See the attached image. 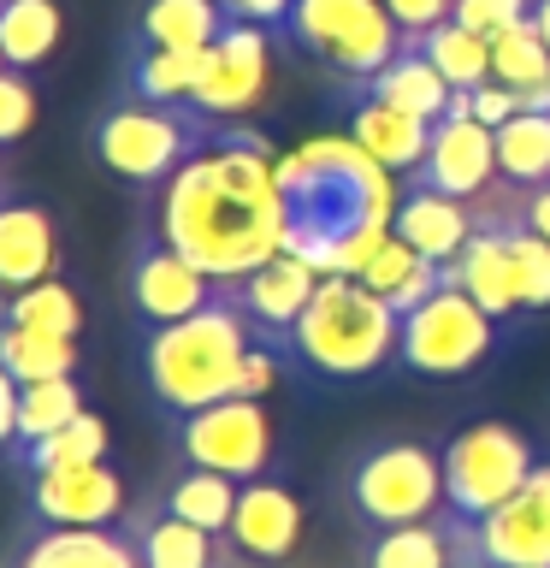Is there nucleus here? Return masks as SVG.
Instances as JSON below:
<instances>
[{
  "label": "nucleus",
  "instance_id": "f257e3e1",
  "mask_svg": "<svg viewBox=\"0 0 550 568\" xmlns=\"http://www.w3.org/2000/svg\"><path fill=\"white\" fill-rule=\"evenodd\" d=\"M160 237L207 278L237 284L284 243L278 154L248 124H213V136L160 184Z\"/></svg>",
  "mask_w": 550,
  "mask_h": 568
},
{
  "label": "nucleus",
  "instance_id": "f03ea898",
  "mask_svg": "<svg viewBox=\"0 0 550 568\" xmlns=\"http://www.w3.org/2000/svg\"><path fill=\"white\" fill-rule=\"evenodd\" d=\"M278 207L284 255L326 273H361L367 255L390 237L397 190L390 172L355 136H314L278 154Z\"/></svg>",
  "mask_w": 550,
  "mask_h": 568
},
{
  "label": "nucleus",
  "instance_id": "7ed1b4c3",
  "mask_svg": "<svg viewBox=\"0 0 550 568\" xmlns=\"http://www.w3.org/2000/svg\"><path fill=\"white\" fill-rule=\"evenodd\" d=\"M403 314L355 273H326L291 326V367L326 385H361L397 367Z\"/></svg>",
  "mask_w": 550,
  "mask_h": 568
},
{
  "label": "nucleus",
  "instance_id": "20e7f679",
  "mask_svg": "<svg viewBox=\"0 0 550 568\" xmlns=\"http://www.w3.org/2000/svg\"><path fill=\"white\" fill-rule=\"evenodd\" d=\"M248 344H255V326L237 308V296L220 284V296L202 314L172 320V326H149V337H142V379H149L154 403L166 415H195L207 403L237 397Z\"/></svg>",
  "mask_w": 550,
  "mask_h": 568
},
{
  "label": "nucleus",
  "instance_id": "39448f33",
  "mask_svg": "<svg viewBox=\"0 0 550 568\" xmlns=\"http://www.w3.org/2000/svg\"><path fill=\"white\" fill-rule=\"evenodd\" d=\"M344 504L355 527H415L444 515V456L420 438H379L344 468Z\"/></svg>",
  "mask_w": 550,
  "mask_h": 568
},
{
  "label": "nucleus",
  "instance_id": "423d86ee",
  "mask_svg": "<svg viewBox=\"0 0 550 568\" xmlns=\"http://www.w3.org/2000/svg\"><path fill=\"white\" fill-rule=\"evenodd\" d=\"M444 521L473 527L497 504H509L539 468V444L509 420H468L444 438Z\"/></svg>",
  "mask_w": 550,
  "mask_h": 568
},
{
  "label": "nucleus",
  "instance_id": "0eeeda50",
  "mask_svg": "<svg viewBox=\"0 0 550 568\" xmlns=\"http://www.w3.org/2000/svg\"><path fill=\"white\" fill-rule=\"evenodd\" d=\"M207 113H195V106H160V101H119L106 106L101 124H95V160L106 172L119 178V184H166V178L184 166V160L202 149L213 136Z\"/></svg>",
  "mask_w": 550,
  "mask_h": 568
},
{
  "label": "nucleus",
  "instance_id": "6e6552de",
  "mask_svg": "<svg viewBox=\"0 0 550 568\" xmlns=\"http://www.w3.org/2000/svg\"><path fill=\"white\" fill-rule=\"evenodd\" d=\"M497 337H503V326L456 278H444L420 308L403 314L397 367L420 373V379H468L497 355Z\"/></svg>",
  "mask_w": 550,
  "mask_h": 568
},
{
  "label": "nucleus",
  "instance_id": "1a4fd4ad",
  "mask_svg": "<svg viewBox=\"0 0 550 568\" xmlns=\"http://www.w3.org/2000/svg\"><path fill=\"white\" fill-rule=\"evenodd\" d=\"M284 36L349 83L379 78L408 42L403 24L385 12V0H291Z\"/></svg>",
  "mask_w": 550,
  "mask_h": 568
},
{
  "label": "nucleus",
  "instance_id": "9d476101",
  "mask_svg": "<svg viewBox=\"0 0 550 568\" xmlns=\"http://www.w3.org/2000/svg\"><path fill=\"white\" fill-rule=\"evenodd\" d=\"M177 456L190 468H213L225 479H266L273 474V420L255 397H225L195 415H177Z\"/></svg>",
  "mask_w": 550,
  "mask_h": 568
},
{
  "label": "nucleus",
  "instance_id": "9b49d317",
  "mask_svg": "<svg viewBox=\"0 0 550 568\" xmlns=\"http://www.w3.org/2000/svg\"><path fill=\"white\" fill-rule=\"evenodd\" d=\"M461 568H550V456L527 474V486L497 504L486 521L456 527Z\"/></svg>",
  "mask_w": 550,
  "mask_h": 568
},
{
  "label": "nucleus",
  "instance_id": "f8f14e48",
  "mask_svg": "<svg viewBox=\"0 0 550 568\" xmlns=\"http://www.w3.org/2000/svg\"><path fill=\"white\" fill-rule=\"evenodd\" d=\"M408 190H438L456 195V202H479L491 195L503 178H497V131L479 124L468 113V101L456 95V106L444 119H432V142H426V160L403 178Z\"/></svg>",
  "mask_w": 550,
  "mask_h": 568
},
{
  "label": "nucleus",
  "instance_id": "ddd939ff",
  "mask_svg": "<svg viewBox=\"0 0 550 568\" xmlns=\"http://www.w3.org/2000/svg\"><path fill=\"white\" fill-rule=\"evenodd\" d=\"M213 296H220V278H207L190 255H177L160 231L136 243V255H131V308H136L142 326L190 320V314H202Z\"/></svg>",
  "mask_w": 550,
  "mask_h": 568
},
{
  "label": "nucleus",
  "instance_id": "4468645a",
  "mask_svg": "<svg viewBox=\"0 0 550 568\" xmlns=\"http://www.w3.org/2000/svg\"><path fill=\"white\" fill-rule=\"evenodd\" d=\"M266 65H273V53H266V30L261 24H243V18H231L225 36L207 48L202 60V83H195V113L207 119H243L248 106L266 95Z\"/></svg>",
  "mask_w": 550,
  "mask_h": 568
},
{
  "label": "nucleus",
  "instance_id": "2eb2a0df",
  "mask_svg": "<svg viewBox=\"0 0 550 568\" xmlns=\"http://www.w3.org/2000/svg\"><path fill=\"white\" fill-rule=\"evenodd\" d=\"M302 504H296V491L284 486V479H243L237 486V515H231V532H225V545L237 550L243 562H291L296 557V545H302Z\"/></svg>",
  "mask_w": 550,
  "mask_h": 568
},
{
  "label": "nucleus",
  "instance_id": "dca6fc26",
  "mask_svg": "<svg viewBox=\"0 0 550 568\" xmlns=\"http://www.w3.org/2000/svg\"><path fill=\"white\" fill-rule=\"evenodd\" d=\"M30 509L42 515L48 527H119L124 479L106 468V462L30 474Z\"/></svg>",
  "mask_w": 550,
  "mask_h": 568
},
{
  "label": "nucleus",
  "instance_id": "f3484780",
  "mask_svg": "<svg viewBox=\"0 0 550 568\" xmlns=\"http://www.w3.org/2000/svg\"><path fill=\"white\" fill-rule=\"evenodd\" d=\"M314 284H319L314 266L278 248L273 261H261L255 273H243L237 284H225V291L237 296V308L248 314V326H255L261 337H273V344L291 349V326L302 320V308H308Z\"/></svg>",
  "mask_w": 550,
  "mask_h": 568
},
{
  "label": "nucleus",
  "instance_id": "a211bd4d",
  "mask_svg": "<svg viewBox=\"0 0 550 568\" xmlns=\"http://www.w3.org/2000/svg\"><path fill=\"white\" fill-rule=\"evenodd\" d=\"M479 231V202H456V195L438 190H397V213H390V237H403L415 255L450 266L468 237Z\"/></svg>",
  "mask_w": 550,
  "mask_h": 568
},
{
  "label": "nucleus",
  "instance_id": "6ab92c4d",
  "mask_svg": "<svg viewBox=\"0 0 550 568\" xmlns=\"http://www.w3.org/2000/svg\"><path fill=\"white\" fill-rule=\"evenodd\" d=\"M124 532H131L142 568H237L243 562L237 550L220 545V532H202V527L177 521L160 497L142 504L131 521H124Z\"/></svg>",
  "mask_w": 550,
  "mask_h": 568
},
{
  "label": "nucleus",
  "instance_id": "aec40b11",
  "mask_svg": "<svg viewBox=\"0 0 550 568\" xmlns=\"http://www.w3.org/2000/svg\"><path fill=\"white\" fill-rule=\"evenodd\" d=\"M7 568H142L124 527H42Z\"/></svg>",
  "mask_w": 550,
  "mask_h": 568
},
{
  "label": "nucleus",
  "instance_id": "412c9836",
  "mask_svg": "<svg viewBox=\"0 0 550 568\" xmlns=\"http://www.w3.org/2000/svg\"><path fill=\"white\" fill-rule=\"evenodd\" d=\"M53 266H60L53 220L35 202H0V302L53 278Z\"/></svg>",
  "mask_w": 550,
  "mask_h": 568
},
{
  "label": "nucleus",
  "instance_id": "4be33fe9",
  "mask_svg": "<svg viewBox=\"0 0 550 568\" xmlns=\"http://www.w3.org/2000/svg\"><path fill=\"white\" fill-rule=\"evenodd\" d=\"M349 136L361 142V149L379 160L390 178H408L426 160L432 119H415V113H403V106H385V101L361 95V101H355V113H349Z\"/></svg>",
  "mask_w": 550,
  "mask_h": 568
},
{
  "label": "nucleus",
  "instance_id": "5701e85b",
  "mask_svg": "<svg viewBox=\"0 0 550 568\" xmlns=\"http://www.w3.org/2000/svg\"><path fill=\"white\" fill-rule=\"evenodd\" d=\"M361 95L385 101V106H403V113H415V119H444L456 106V89H450V78H444L432 60H426L420 36H408L397 60H390L379 78L361 83Z\"/></svg>",
  "mask_w": 550,
  "mask_h": 568
},
{
  "label": "nucleus",
  "instance_id": "b1692460",
  "mask_svg": "<svg viewBox=\"0 0 550 568\" xmlns=\"http://www.w3.org/2000/svg\"><path fill=\"white\" fill-rule=\"evenodd\" d=\"M355 278L373 284V291H379L397 314H408V308H420V302L432 296L444 278H450V266H438V261L415 255V248H408L403 237H385V243L367 255V266H361Z\"/></svg>",
  "mask_w": 550,
  "mask_h": 568
},
{
  "label": "nucleus",
  "instance_id": "393cba45",
  "mask_svg": "<svg viewBox=\"0 0 550 568\" xmlns=\"http://www.w3.org/2000/svg\"><path fill=\"white\" fill-rule=\"evenodd\" d=\"M361 568H461V550H456L450 521L432 515V521H415V527L367 532Z\"/></svg>",
  "mask_w": 550,
  "mask_h": 568
},
{
  "label": "nucleus",
  "instance_id": "a878e982",
  "mask_svg": "<svg viewBox=\"0 0 550 568\" xmlns=\"http://www.w3.org/2000/svg\"><path fill=\"white\" fill-rule=\"evenodd\" d=\"M65 36L60 0H0V53H7V71H30L53 60Z\"/></svg>",
  "mask_w": 550,
  "mask_h": 568
},
{
  "label": "nucleus",
  "instance_id": "bb28decb",
  "mask_svg": "<svg viewBox=\"0 0 550 568\" xmlns=\"http://www.w3.org/2000/svg\"><path fill=\"white\" fill-rule=\"evenodd\" d=\"M231 12L220 0H149L142 7V42L149 48H213Z\"/></svg>",
  "mask_w": 550,
  "mask_h": 568
},
{
  "label": "nucleus",
  "instance_id": "cd10ccee",
  "mask_svg": "<svg viewBox=\"0 0 550 568\" xmlns=\"http://www.w3.org/2000/svg\"><path fill=\"white\" fill-rule=\"evenodd\" d=\"M160 504H166L177 521L202 527V532H231V515H237V479L213 474V468H184L172 479L166 491H160Z\"/></svg>",
  "mask_w": 550,
  "mask_h": 568
},
{
  "label": "nucleus",
  "instance_id": "c85d7f7f",
  "mask_svg": "<svg viewBox=\"0 0 550 568\" xmlns=\"http://www.w3.org/2000/svg\"><path fill=\"white\" fill-rule=\"evenodd\" d=\"M497 178L509 190L550 184V113H515L497 124Z\"/></svg>",
  "mask_w": 550,
  "mask_h": 568
},
{
  "label": "nucleus",
  "instance_id": "c756f323",
  "mask_svg": "<svg viewBox=\"0 0 550 568\" xmlns=\"http://www.w3.org/2000/svg\"><path fill=\"white\" fill-rule=\"evenodd\" d=\"M202 60H207V48H142L136 60H131L136 101L190 106L195 101V83H202Z\"/></svg>",
  "mask_w": 550,
  "mask_h": 568
},
{
  "label": "nucleus",
  "instance_id": "7c9ffc66",
  "mask_svg": "<svg viewBox=\"0 0 550 568\" xmlns=\"http://www.w3.org/2000/svg\"><path fill=\"white\" fill-rule=\"evenodd\" d=\"M0 367L18 385H42V379H71L78 373V337H48V332H24L0 320Z\"/></svg>",
  "mask_w": 550,
  "mask_h": 568
},
{
  "label": "nucleus",
  "instance_id": "2f4dec72",
  "mask_svg": "<svg viewBox=\"0 0 550 568\" xmlns=\"http://www.w3.org/2000/svg\"><path fill=\"white\" fill-rule=\"evenodd\" d=\"M0 320H7V326H24V332H48V337H78L83 332V302L71 296V284L42 278V284H30V291L0 302Z\"/></svg>",
  "mask_w": 550,
  "mask_h": 568
},
{
  "label": "nucleus",
  "instance_id": "473e14b6",
  "mask_svg": "<svg viewBox=\"0 0 550 568\" xmlns=\"http://www.w3.org/2000/svg\"><path fill=\"white\" fill-rule=\"evenodd\" d=\"M12 462L24 474H48V468H83V462H106V420L101 415H83L60 426V433H48L42 444H24V450H12Z\"/></svg>",
  "mask_w": 550,
  "mask_h": 568
},
{
  "label": "nucleus",
  "instance_id": "72a5a7b5",
  "mask_svg": "<svg viewBox=\"0 0 550 568\" xmlns=\"http://www.w3.org/2000/svg\"><path fill=\"white\" fill-rule=\"evenodd\" d=\"M420 48H426V60L450 78L456 95H468V89H479L491 78V42H486V36H473V30H461L456 18H444V24L426 30Z\"/></svg>",
  "mask_w": 550,
  "mask_h": 568
},
{
  "label": "nucleus",
  "instance_id": "f704fd0d",
  "mask_svg": "<svg viewBox=\"0 0 550 568\" xmlns=\"http://www.w3.org/2000/svg\"><path fill=\"white\" fill-rule=\"evenodd\" d=\"M83 415V385L78 379H42V385H18V444L12 450H24V444H42L48 433H60ZM7 450V456H12Z\"/></svg>",
  "mask_w": 550,
  "mask_h": 568
},
{
  "label": "nucleus",
  "instance_id": "c9c22d12",
  "mask_svg": "<svg viewBox=\"0 0 550 568\" xmlns=\"http://www.w3.org/2000/svg\"><path fill=\"white\" fill-rule=\"evenodd\" d=\"M491 78L521 89V95H532V89L550 83V48H544V36L532 30V18H521L515 30H503L491 42Z\"/></svg>",
  "mask_w": 550,
  "mask_h": 568
},
{
  "label": "nucleus",
  "instance_id": "e433bc0d",
  "mask_svg": "<svg viewBox=\"0 0 550 568\" xmlns=\"http://www.w3.org/2000/svg\"><path fill=\"white\" fill-rule=\"evenodd\" d=\"M509 255H515V284H521V308L544 314L550 308V243L521 220V195H515V213H509Z\"/></svg>",
  "mask_w": 550,
  "mask_h": 568
},
{
  "label": "nucleus",
  "instance_id": "4c0bfd02",
  "mask_svg": "<svg viewBox=\"0 0 550 568\" xmlns=\"http://www.w3.org/2000/svg\"><path fill=\"white\" fill-rule=\"evenodd\" d=\"M532 12V0H456V24L461 30H473V36H486V42H497L503 30H515L521 18Z\"/></svg>",
  "mask_w": 550,
  "mask_h": 568
},
{
  "label": "nucleus",
  "instance_id": "58836bf2",
  "mask_svg": "<svg viewBox=\"0 0 550 568\" xmlns=\"http://www.w3.org/2000/svg\"><path fill=\"white\" fill-rule=\"evenodd\" d=\"M35 124V89L18 71H0V142H18Z\"/></svg>",
  "mask_w": 550,
  "mask_h": 568
},
{
  "label": "nucleus",
  "instance_id": "ea45409f",
  "mask_svg": "<svg viewBox=\"0 0 550 568\" xmlns=\"http://www.w3.org/2000/svg\"><path fill=\"white\" fill-rule=\"evenodd\" d=\"M461 101H468V113H473L479 124H491V131L521 113V89H509V83H497V78H486L479 89H468Z\"/></svg>",
  "mask_w": 550,
  "mask_h": 568
},
{
  "label": "nucleus",
  "instance_id": "a19ab883",
  "mask_svg": "<svg viewBox=\"0 0 550 568\" xmlns=\"http://www.w3.org/2000/svg\"><path fill=\"white\" fill-rule=\"evenodd\" d=\"M385 12L403 24V36H426L432 24H444V18L456 12V0H385Z\"/></svg>",
  "mask_w": 550,
  "mask_h": 568
},
{
  "label": "nucleus",
  "instance_id": "79ce46f5",
  "mask_svg": "<svg viewBox=\"0 0 550 568\" xmlns=\"http://www.w3.org/2000/svg\"><path fill=\"white\" fill-rule=\"evenodd\" d=\"M231 18H243V24H261V30H284V18H291V0H220Z\"/></svg>",
  "mask_w": 550,
  "mask_h": 568
},
{
  "label": "nucleus",
  "instance_id": "37998d69",
  "mask_svg": "<svg viewBox=\"0 0 550 568\" xmlns=\"http://www.w3.org/2000/svg\"><path fill=\"white\" fill-rule=\"evenodd\" d=\"M18 444V379L0 367V450Z\"/></svg>",
  "mask_w": 550,
  "mask_h": 568
},
{
  "label": "nucleus",
  "instance_id": "c03bdc74",
  "mask_svg": "<svg viewBox=\"0 0 550 568\" xmlns=\"http://www.w3.org/2000/svg\"><path fill=\"white\" fill-rule=\"evenodd\" d=\"M521 220L539 231V237L550 243V184H539V190H521Z\"/></svg>",
  "mask_w": 550,
  "mask_h": 568
},
{
  "label": "nucleus",
  "instance_id": "a18cd8bd",
  "mask_svg": "<svg viewBox=\"0 0 550 568\" xmlns=\"http://www.w3.org/2000/svg\"><path fill=\"white\" fill-rule=\"evenodd\" d=\"M527 18H532V30H539V36H544V48H550V0H532V12H527Z\"/></svg>",
  "mask_w": 550,
  "mask_h": 568
},
{
  "label": "nucleus",
  "instance_id": "49530a36",
  "mask_svg": "<svg viewBox=\"0 0 550 568\" xmlns=\"http://www.w3.org/2000/svg\"><path fill=\"white\" fill-rule=\"evenodd\" d=\"M0 71H7V53H0Z\"/></svg>",
  "mask_w": 550,
  "mask_h": 568
}]
</instances>
